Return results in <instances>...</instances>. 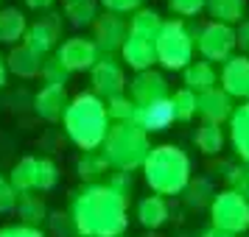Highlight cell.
Masks as SVG:
<instances>
[]
</instances>
